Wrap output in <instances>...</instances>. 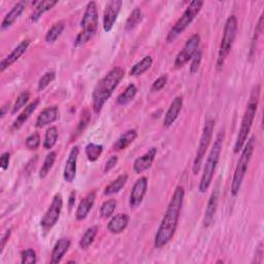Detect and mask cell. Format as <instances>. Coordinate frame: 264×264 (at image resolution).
Masks as SVG:
<instances>
[{
  "label": "cell",
  "instance_id": "f546056e",
  "mask_svg": "<svg viewBox=\"0 0 264 264\" xmlns=\"http://www.w3.org/2000/svg\"><path fill=\"white\" fill-rule=\"evenodd\" d=\"M137 93V88L134 84H129L125 91L121 93L117 98V104L118 105H126L130 103L136 96Z\"/></svg>",
  "mask_w": 264,
  "mask_h": 264
},
{
  "label": "cell",
  "instance_id": "ba28073f",
  "mask_svg": "<svg viewBox=\"0 0 264 264\" xmlns=\"http://www.w3.org/2000/svg\"><path fill=\"white\" fill-rule=\"evenodd\" d=\"M203 5L204 3L199 2V0H195V2H192L189 5V7L186 9L182 17L177 21V23L172 26V28L168 32L167 38H166L167 43H172L174 40H177L179 35H181L189 27V25L194 21L195 18L200 13Z\"/></svg>",
  "mask_w": 264,
  "mask_h": 264
},
{
  "label": "cell",
  "instance_id": "277c9868",
  "mask_svg": "<svg viewBox=\"0 0 264 264\" xmlns=\"http://www.w3.org/2000/svg\"><path fill=\"white\" fill-rule=\"evenodd\" d=\"M224 138H225V132L223 129L218 133L215 139V143L213 145V148L210 149V152L206 159L202 177L200 179V183L198 186V190L200 193H205L213 182L215 171L220 160V155L223 148Z\"/></svg>",
  "mask_w": 264,
  "mask_h": 264
},
{
  "label": "cell",
  "instance_id": "ffe728a7",
  "mask_svg": "<svg viewBox=\"0 0 264 264\" xmlns=\"http://www.w3.org/2000/svg\"><path fill=\"white\" fill-rule=\"evenodd\" d=\"M95 199H96V193L95 191H92L89 193V194H87L85 198L81 200L76 212V218L78 221H83L88 217V215H89L90 210L92 209L95 203Z\"/></svg>",
  "mask_w": 264,
  "mask_h": 264
},
{
  "label": "cell",
  "instance_id": "1f68e13d",
  "mask_svg": "<svg viewBox=\"0 0 264 264\" xmlns=\"http://www.w3.org/2000/svg\"><path fill=\"white\" fill-rule=\"evenodd\" d=\"M59 137V133H58V129L55 126H52L50 128H48L46 134H45V140H44V148L46 150H51L54 148V146L56 145L57 140Z\"/></svg>",
  "mask_w": 264,
  "mask_h": 264
},
{
  "label": "cell",
  "instance_id": "e575fe53",
  "mask_svg": "<svg viewBox=\"0 0 264 264\" xmlns=\"http://www.w3.org/2000/svg\"><path fill=\"white\" fill-rule=\"evenodd\" d=\"M56 153L55 152H50L47 157H46V159L44 161V164L40 170V178L41 179H45L47 178V175L49 174L50 170L52 169L53 165H54L55 161H56Z\"/></svg>",
  "mask_w": 264,
  "mask_h": 264
},
{
  "label": "cell",
  "instance_id": "4316f807",
  "mask_svg": "<svg viewBox=\"0 0 264 264\" xmlns=\"http://www.w3.org/2000/svg\"><path fill=\"white\" fill-rule=\"evenodd\" d=\"M127 181H128V174L124 173V174L119 175L116 180H114L111 184H109L107 187L104 188L103 194L105 196H111V195L116 194V193H119L123 188H124Z\"/></svg>",
  "mask_w": 264,
  "mask_h": 264
},
{
  "label": "cell",
  "instance_id": "f907efd6",
  "mask_svg": "<svg viewBox=\"0 0 264 264\" xmlns=\"http://www.w3.org/2000/svg\"><path fill=\"white\" fill-rule=\"evenodd\" d=\"M9 109H10V103H6L4 107L2 108V113H0V118L4 119L7 115V113H9Z\"/></svg>",
  "mask_w": 264,
  "mask_h": 264
},
{
  "label": "cell",
  "instance_id": "74e56055",
  "mask_svg": "<svg viewBox=\"0 0 264 264\" xmlns=\"http://www.w3.org/2000/svg\"><path fill=\"white\" fill-rule=\"evenodd\" d=\"M30 99V93L25 91L23 93H21L19 96H18L14 107L12 109V114L15 115L17 112H19L23 107H25V105L27 104V102L29 101Z\"/></svg>",
  "mask_w": 264,
  "mask_h": 264
},
{
  "label": "cell",
  "instance_id": "7c38bea8",
  "mask_svg": "<svg viewBox=\"0 0 264 264\" xmlns=\"http://www.w3.org/2000/svg\"><path fill=\"white\" fill-rule=\"evenodd\" d=\"M122 6H123V2H121V0H112V2H109L107 7H105L103 13V24H102L105 32H110L113 29L118 19V16L120 14Z\"/></svg>",
  "mask_w": 264,
  "mask_h": 264
},
{
  "label": "cell",
  "instance_id": "83f0119b",
  "mask_svg": "<svg viewBox=\"0 0 264 264\" xmlns=\"http://www.w3.org/2000/svg\"><path fill=\"white\" fill-rule=\"evenodd\" d=\"M152 65H153V58L151 56H146L142 60H140L139 62H137L136 64H134L132 66V68L130 69L129 75L131 77L142 76L146 72H148V70L151 68Z\"/></svg>",
  "mask_w": 264,
  "mask_h": 264
},
{
  "label": "cell",
  "instance_id": "7bdbcfd3",
  "mask_svg": "<svg viewBox=\"0 0 264 264\" xmlns=\"http://www.w3.org/2000/svg\"><path fill=\"white\" fill-rule=\"evenodd\" d=\"M90 119H91L90 114L88 113V111H85V112L83 113V117H82V119H81V121H80V123H79V125H78V127H77V130H76V132H75V138H77V137H78V136H79V135L85 130V128L87 127L88 123H89Z\"/></svg>",
  "mask_w": 264,
  "mask_h": 264
},
{
  "label": "cell",
  "instance_id": "6da1fadb",
  "mask_svg": "<svg viewBox=\"0 0 264 264\" xmlns=\"http://www.w3.org/2000/svg\"><path fill=\"white\" fill-rule=\"evenodd\" d=\"M185 198V189L183 186H178L173 191V194L167 206L164 217L156 232L154 245L156 249H161L172 239L180 220V215L183 208Z\"/></svg>",
  "mask_w": 264,
  "mask_h": 264
},
{
  "label": "cell",
  "instance_id": "f1b7e54d",
  "mask_svg": "<svg viewBox=\"0 0 264 264\" xmlns=\"http://www.w3.org/2000/svg\"><path fill=\"white\" fill-rule=\"evenodd\" d=\"M98 232V226H91L88 228V229L85 231V233L83 234L79 244H80V248L82 250H87L88 248L90 247V245L94 242V239L97 235Z\"/></svg>",
  "mask_w": 264,
  "mask_h": 264
},
{
  "label": "cell",
  "instance_id": "f35d334b",
  "mask_svg": "<svg viewBox=\"0 0 264 264\" xmlns=\"http://www.w3.org/2000/svg\"><path fill=\"white\" fill-rule=\"evenodd\" d=\"M56 79V74L55 72H48L46 73L39 81L38 85V90L39 91H44L46 88Z\"/></svg>",
  "mask_w": 264,
  "mask_h": 264
},
{
  "label": "cell",
  "instance_id": "9c48e42d",
  "mask_svg": "<svg viewBox=\"0 0 264 264\" xmlns=\"http://www.w3.org/2000/svg\"><path fill=\"white\" fill-rule=\"evenodd\" d=\"M214 128H215V121L214 120H207L204 124L202 134L199 140V145L196 151V155L194 158V162H193V173L195 175L198 174L201 165L203 158L206 154V151L210 145V142H212L213 138V133H214Z\"/></svg>",
  "mask_w": 264,
  "mask_h": 264
},
{
  "label": "cell",
  "instance_id": "5b68a950",
  "mask_svg": "<svg viewBox=\"0 0 264 264\" xmlns=\"http://www.w3.org/2000/svg\"><path fill=\"white\" fill-rule=\"evenodd\" d=\"M82 31L77 35L74 46L76 48L83 47L90 42L96 34L98 28V12L95 2L88 3L86 11L81 20Z\"/></svg>",
  "mask_w": 264,
  "mask_h": 264
},
{
  "label": "cell",
  "instance_id": "7dc6e473",
  "mask_svg": "<svg viewBox=\"0 0 264 264\" xmlns=\"http://www.w3.org/2000/svg\"><path fill=\"white\" fill-rule=\"evenodd\" d=\"M263 255H264V251H263V242L261 241L258 247L256 248V253H255V259L253 261V263H263Z\"/></svg>",
  "mask_w": 264,
  "mask_h": 264
},
{
  "label": "cell",
  "instance_id": "836d02e7",
  "mask_svg": "<svg viewBox=\"0 0 264 264\" xmlns=\"http://www.w3.org/2000/svg\"><path fill=\"white\" fill-rule=\"evenodd\" d=\"M103 152V146L90 143L85 148V154L90 162H95Z\"/></svg>",
  "mask_w": 264,
  "mask_h": 264
},
{
  "label": "cell",
  "instance_id": "d6986e66",
  "mask_svg": "<svg viewBox=\"0 0 264 264\" xmlns=\"http://www.w3.org/2000/svg\"><path fill=\"white\" fill-rule=\"evenodd\" d=\"M59 117V109L56 105L53 107H49L45 109L38 117L37 122H35V127L37 128H43L49 124H52L55 121L58 120Z\"/></svg>",
  "mask_w": 264,
  "mask_h": 264
},
{
  "label": "cell",
  "instance_id": "52a82bcc",
  "mask_svg": "<svg viewBox=\"0 0 264 264\" xmlns=\"http://www.w3.org/2000/svg\"><path fill=\"white\" fill-rule=\"evenodd\" d=\"M236 34H237V19L234 15H231L230 17H228V19L225 23L223 37L218 52V58L216 63L218 70H221L223 68L228 55L230 54L233 44L236 39Z\"/></svg>",
  "mask_w": 264,
  "mask_h": 264
},
{
  "label": "cell",
  "instance_id": "7402d4cb",
  "mask_svg": "<svg viewBox=\"0 0 264 264\" xmlns=\"http://www.w3.org/2000/svg\"><path fill=\"white\" fill-rule=\"evenodd\" d=\"M69 247H70V239L69 238L62 237V238L58 239V241L54 245V248H53L50 262L52 264H58L59 262H61L64 255L67 253Z\"/></svg>",
  "mask_w": 264,
  "mask_h": 264
},
{
  "label": "cell",
  "instance_id": "44dd1931",
  "mask_svg": "<svg viewBox=\"0 0 264 264\" xmlns=\"http://www.w3.org/2000/svg\"><path fill=\"white\" fill-rule=\"evenodd\" d=\"M128 224L129 216L127 214H118L108 223V230L113 234H120L126 229Z\"/></svg>",
  "mask_w": 264,
  "mask_h": 264
},
{
  "label": "cell",
  "instance_id": "603a6c76",
  "mask_svg": "<svg viewBox=\"0 0 264 264\" xmlns=\"http://www.w3.org/2000/svg\"><path fill=\"white\" fill-rule=\"evenodd\" d=\"M25 10V3L24 2H20L16 4L13 9L7 14V16L5 17V19L3 20L2 23V30H6L11 28L15 22L19 19V17L23 14Z\"/></svg>",
  "mask_w": 264,
  "mask_h": 264
},
{
  "label": "cell",
  "instance_id": "b9f144b4",
  "mask_svg": "<svg viewBox=\"0 0 264 264\" xmlns=\"http://www.w3.org/2000/svg\"><path fill=\"white\" fill-rule=\"evenodd\" d=\"M201 60H202V52L199 49L191 60V64H190V74L191 75H195L198 72Z\"/></svg>",
  "mask_w": 264,
  "mask_h": 264
},
{
  "label": "cell",
  "instance_id": "bcb514c9",
  "mask_svg": "<svg viewBox=\"0 0 264 264\" xmlns=\"http://www.w3.org/2000/svg\"><path fill=\"white\" fill-rule=\"evenodd\" d=\"M10 161H11V154L9 152H5L2 154L0 157V166L4 170H7L10 166Z\"/></svg>",
  "mask_w": 264,
  "mask_h": 264
},
{
  "label": "cell",
  "instance_id": "7a4b0ae2",
  "mask_svg": "<svg viewBox=\"0 0 264 264\" xmlns=\"http://www.w3.org/2000/svg\"><path fill=\"white\" fill-rule=\"evenodd\" d=\"M124 70L121 67H114L96 84L92 93V107L95 114L101 112L105 102L111 98L114 91L124 78Z\"/></svg>",
  "mask_w": 264,
  "mask_h": 264
},
{
  "label": "cell",
  "instance_id": "e0dca14e",
  "mask_svg": "<svg viewBox=\"0 0 264 264\" xmlns=\"http://www.w3.org/2000/svg\"><path fill=\"white\" fill-rule=\"evenodd\" d=\"M156 155H157V148L153 147L147 153H145L143 156L136 158L134 163H133L134 172L137 174H140V173H143L144 171L148 170L152 166V164L155 160Z\"/></svg>",
  "mask_w": 264,
  "mask_h": 264
},
{
  "label": "cell",
  "instance_id": "c3c4849f",
  "mask_svg": "<svg viewBox=\"0 0 264 264\" xmlns=\"http://www.w3.org/2000/svg\"><path fill=\"white\" fill-rule=\"evenodd\" d=\"M11 234H12V228H9V229L6 230V232L3 234V237H2V250H0V253H4V250L6 248V244L7 242L9 241L10 237H11Z\"/></svg>",
  "mask_w": 264,
  "mask_h": 264
},
{
  "label": "cell",
  "instance_id": "d4e9b609",
  "mask_svg": "<svg viewBox=\"0 0 264 264\" xmlns=\"http://www.w3.org/2000/svg\"><path fill=\"white\" fill-rule=\"evenodd\" d=\"M58 4L57 0H44V2H39V3H35V10L34 12L31 14L30 19L32 22H38L42 16L51 11L53 8H54L56 5Z\"/></svg>",
  "mask_w": 264,
  "mask_h": 264
},
{
  "label": "cell",
  "instance_id": "d6a6232c",
  "mask_svg": "<svg viewBox=\"0 0 264 264\" xmlns=\"http://www.w3.org/2000/svg\"><path fill=\"white\" fill-rule=\"evenodd\" d=\"M64 23L63 22H58L56 24L53 25L51 27V29L47 32L46 34V42L48 44H53V43H55L59 38H60V35L62 34L63 30H64Z\"/></svg>",
  "mask_w": 264,
  "mask_h": 264
},
{
  "label": "cell",
  "instance_id": "8d00e7d4",
  "mask_svg": "<svg viewBox=\"0 0 264 264\" xmlns=\"http://www.w3.org/2000/svg\"><path fill=\"white\" fill-rule=\"evenodd\" d=\"M25 146L30 151L38 150L41 146V135L39 132H33L30 134L26 140H25Z\"/></svg>",
  "mask_w": 264,
  "mask_h": 264
},
{
  "label": "cell",
  "instance_id": "ac0fdd59",
  "mask_svg": "<svg viewBox=\"0 0 264 264\" xmlns=\"http://www.w3.org/2000/svg\"><path fill=\"white\" fill-rule=\"evenodd\" d=\"M218 203H219V189L216 188L212 192V194H210L209 199L207 201V205H206L204 217H203V226L204 227H208L210 224L213 223L215 215L217 213Z\"/></svg>",
  "mask_w": 264,
  "mask_h": 264
},
{
  "label": "cell",
  "instance_id": "ee69618b",
  "mask_svg": "<svg viewBox=\"0 0 264 264\" xmlns=\"http://www.w3.org/2000/svg\"><path fill=\"white\" fill-rule=\"evenodd\" d=\"M168 82V77L166 75H163L161 77L158 78L152 85L151 87V91L152 92H159L161 91L163 88L165 87V85L167 84Z\"/></svg>",
  "mask_w": 264,
  "mask_h": 264
},
{
  "label": "cell",
  "instance_id": "d590c367",
  "mask_svg": "<svg viewBox=\"0 0 264 264\" xmlns=\"http://www.w3.org/2000/svg\"><path fill=\"white\" fill-rule=\"evenodd\" d=\"M117 207L116 199H108L105 200L100 207V215L102 218H110L114 215Z\"/></svg>",
  "mask_w": 264,
  "mask_h": 264
},
{
  "label": "cell",
  "instance_id": "3957f363",
  "mask_svg": "<svg viewBox=\"0 0 264 264\" xmlns=\"http://www.w3.org/2000/svg\"><path fill=\"white\" fill-rule=\"evenodd\" d=\"M260 91H261L260 85L254 86L251 91L250 99L247 104V108H245V111H244V114H243V117L240 123V127L237 133V137H236L235 144H234V148H233V151L235 154L241 151L244 143L247 142V139H248L249 133L253 126V122L256 117L258 104L260 100Z\"/></svg>",
  "mask_w": 264,
  "mask_h": 264
},
{
  "label": "cell",
  "instance_id": "8992f818",
  "mask_svg": "<svg viewBox=\"0 0 264 264\" xmlns=\"http://www.w3.org/2000/svg\"><path fill=\"white\" fill-rule=\"evenodd\" d=\"M254 150H255V137L252 136L249 139H247V142L244 143L241 149L239 160L234 170V174H233V178L231 181V190H230L231 195L233 197H236L240 191V188H241L243 179L245 177V173H247Z\"/></svg>",
  "mask_w": 264,
  "mask_h": 264
},
{
  "label": "cell",
  "instance_id": "5bb4252c",
  "mask_svg": "<svg viewBox=\"0 0 264 264\" xmlns=\"http://www.w3.org/2000/svg\"><path fill=\"white\" fill-rule=\"evenodd\" d=\"M30 40H24L22 41L19 45H18L10 54L4 58L0 62V72L4 73L6 72V69H8L9 67H11L14 63H16L18 60L20 59V57L22 55L25 54V52L28 50L29 46H30Z\"/></svg>",
  "mask_w": 264,
  "mask_h": 264
},
{
  "label": "cell",
  "instance_id": "30bf717a",
  "mask_svg": "<svg viewBox=\"0 0 264 264\" xmlns=\"http://www.w3.org/2000/svg\"><path fill=\"white\" fill-rule=\"evenodd\" d=\"M62 207H63L62 195L60 193H57V194H55L54 198H53L52 203L49 206L46 214L41 220V227L45 233L51 231L52 228L58 223L62 212Z\"/></svg>",
  "mask_w": 264,
  "mask_h": 264
},
{
  "label": "cell",
  "instance_id": "4dcf8cb0",
  "mask_svg": "<svg viewBox=\"0 0 264 264\" xmlns=\"http://www.w3.org/2000/svg\"><path fill=\"white\" fill-rule=\"evenodd\" d=\"M143 17H144L143 11L140 10L139 8H135L131 12V14L129 15L128 19H127V21L125 23V30L130 31V30L134 29L140 22H142Z\"/></svg>",
  "mask_w": 264,
  "mask_h": 264
},
{
  "label": "cell",
  "instance_id": "ab89813d",
  "mask_svg": "<svg viewBox=\"0 0 264 264\" xmlns=\"http://www.w3.org/2000/svg\"><path fill=\"white\" fill-rule=\"evenodd\" d=\"M38 262L37 252L33 249H26L21 253V263L22 264H35Z\"/></svg>",
  "mask_w": 264,
  "mask_h": 264
},
{
  "label": "cell",
  "instance_id": "681fc988",
  "mask_svg": "<svg viewBox=\"0 0 264 264\" xmlns=\"http://www.w3.org/2000/svg\"><path fill=\"white\" fill-rule=\"evenodd\" d=\"M75 202H76V191H73L72 193H70V195H69V208L72 209L75 205Z\"/></svg>",
  "mask_w": 264,
  "mask_h": 264
},
{
  "label": "cell",
  "instance_id": "484cf974",
  "mask_svg": "<svg viewBox=\"0 0 264 264\" xmlns=\"http://www.w3.org/2000/svg\"><path fill=\"white\" fill-rule=\"evenodd\" d=\"M136 138H137L136 129L127 130L117 139V142L114 144V150L122 151V150L127 149Z\"/></svg>",
  "mask_w": 264,
  "mask_h": 264
},
{
  "label": "cell",
  "instance_id": "60d3db41",
  "mask_svg": "<svg viewBox=\"0 0 264 264\" xmlns=\"http://www.w3.org/2000/svg\"><path fill=\"white\" fill-rule=\"evenodd\" d=\"M262 31H263V14L260 16V19H259V21H258V24L256 25V28H255V32H254L253 39H252V46H251L250 57H252L254 51L256 50V43H257L258 38L261 35Z\"/></svg>",
  "mask_w": 264,
  "mask_h": 264
},
{
  "label": "cell",
  "instance_id": "cb8c5ba5",
  "mask_svg": "<svg viewBox=\"0 0 264 264\" xmlns=\"http://www.w3.org/2000/svg\"><path fill=\"white\" fill-rule=\"evenodd\" d=\"M39 104H40V99H35L33 100L31 103H29L27 107L23 110V112L17 117V119L14 121L13 123V130H18V129H20L25 123L27 122V120L30 118V116L35 112V110L38 109L39 107Z\"/></svg>",
  "mask_w": 264,
  "mask_h": 264
},
{
  "label": "cell",
  "instance_id": "f6af8a7d",
  "mask_svg": "<svg viewBox=\"0 0 264 264\" xmlns=\"http://www.w3.org/2000/svg\"><path fill=\"white\" fill-rule=\"evenodd\" d=\"M118 161H119L118 156H116V155L111 156V157L109 158V159H108V161L105 162V165H104L103 171H104L105 173L109 172V171H111L114 167H116V165L118 164Z\"/></svg>",
  "mask_w": 264,
  "mask_h": 264
},
{
  "label": "cell",
  "instance_id": "9a60e30c",
  "mask_svg": "<svg viewBox=\"0 0 264 264\" xmlns=\"http://www.w3.org/2000/svg\"><path fill=\"white\" fill-rule=\"evenodd\" d=\"M80 154V149L78 146L74 147L70 151L67 161L65 163L64 171H63V179L66 183H73L76 179L77 175V164H78V158Z\"/></svg>",
  "mask_w": 264,
  "mask_h": 264
},
{
  "label": "cell",
  "instance_id": "2e32d148",
  "mask_svg": "<svg viewBox=\"0 0 264 264\" xmlns=\"http://www.w3.org/2000/svg\"><path fill=\"white\" fill-rule=\"evenodd\" d=\"M183 103H184V100H183L182 96H177L172 100V102L170 103L169 108L165 114L164 120H163V126L165 128L171 127L174 124V122L177 121V119H178V117L182 111Z\"/></svg>",
  "mask_w": 264,
  "mask_h": 264
},
{
  "label": "cell",
  "instance_id": "8fae6325",
  "mask_svg": "<svg viewBox=\"0 0 264 264\" xmlns=\"http://www.w3.org/2000/svg\"><path fill=\"white\" fill-rule=\"evenodd\" d=\"M200 35L198 33L193 34L192 37L187 41L186 45L184 46L183 50L179 53L177 58L174 60V67L182 68L184 67L190 60H192L195 53L199 50L200 47Z\"/></svg>",
  "mask_w": 264,
  "mask_h": 264
},
{
  "label": "cell",
  "instance_id": "4fadbf2b",
  "mask_svg": "<svg viewBox=\"0 0 264 264\" xmlns=\"http://www.w3.org/2000/svg\"><path fill=\"white\" fill-rule=\"evenodd\" d=\"M147 190H148V179L146 177H142L135 182L130 192V197H129V205L131 208H136L142 204L146 196Z\"/></svg>",
  "mask_w": 264,
  "mask_h": 264
}]
</instances>
